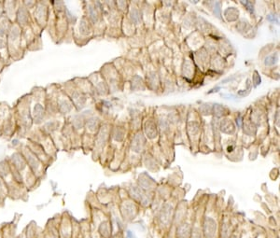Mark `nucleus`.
Wrapping results in <instances>:
<instances>
[{
  "instance_id": "39448f33",
  "label": "nucleus",
  "mask_w": 280,
  "mask_h": 238,
  "mask_svg": "<svg viewBox=\"0 0 280 238\" xmlns=\"http://www.w3.org/2000/svg\"><path fill=\"white\" fill-rule=\"evenodd\" d=\"M145 131L147 135L149 138H154L157 135V129H156V125L153 121H148L145 127Z\"/></svg>"
},
{
  "instance_id": "0eeeda50",
  "label": "nucleus",
  "mask_w": 280,
  "mask_h": 238,
  "mask_svg": "<svg viewBox=\"0 0 280 238\" xmlns=\"http://www.w3.org/2000/svg\"><path fill=\"white\" fill-rule=\"evenodd\" d=\"M277 62V54L275 53L274 55H271L269 57H267L265 59V65L266 66H272V65H275L276 63Z\"/></svg>"
},
{
  "instance_id": "f8f14e48",
  "label": "nucleus",
  "mask_w": 280,
  "mask_h": 238,
  "mask_svg": "<svg viewBox=\"0 0 280 238\" xmlns=\"http://www.w3.org/2000/svg\"><path fill=\"white\" fill-rule=\"evenodd\" d=\"M254 77H256V85H258L260 82H261V79H260V77H259V75H258V73H255V75H254Z\"/></svg>"
},
{
  "instance_id": "9d476101",
  "label": "nucleus",
  "mask_w": 280,
  "mask_h": 238,
  "mask_svg": "<svg viewBox=\"0 0 280 238\" xmlns=\"http://www.w3.org/2000/svg\"><path fill=\"white\" fill-rule=\"evenodd\" d=\"M191 238H202V234H201V231L199 229H194L193 232H192V235H191Z\"/></svg>"
},
{
  "instance_id": "f03ea898",
  "label": "nucleus",
  "mask_w": 280,
  "mask_h": 238,
  "mask_svg": "<svg viewBox=\"0 0 280 238\" xmlns=\"http://www.w3.org/2000/svg\"><path fill=\"white\" fill-rule=\"evenodd\" d=\"M144 145H145V139L143 135L137 134L134 138V141L132 144V150L135 151L136 152H140L143 150Z\"/></svg>"
},
{
  "instance_id": "f257e3e1",
  "label": "nucleus",
  "mask_w": 280,
  "mask_h": 238,
  "mask_svg": "<svg viewBox=\"0 0 280 238\" xmlns=\"http://www.w3.org/2000/svg\"><path fill=\"white\" fill-rule=\"evenodd\" d=\"M216 230H217L216 221L211 218H207V219L205 221V234H206V236L207 238H213L216 235Z\"/></svg>"
},
{
  "instance_id": "1a4fd4ad",
  "label": "nucleus",
  "mask_w": 280,
  "mask_h": 238,
  "mask_svg": "<svg viewBox=\"0 0 280 238\" xmlns=\"http://www.w3.org/2000/svg\"><path fill=\"white\" fill-rule=\"evenodd\" d=\"M90 17L93 21H96V18H97V14H96V11L94 9L93 7H90Z\"/></svg>"
},
{
  "instance_id": "7ed1b4c3",
  "label": "nucleus",
  "mask_w": 280,
  "mask_h": 238,
  "mask_svg": "<svg viewBox=\"0 0 280 238\" xmlns=\"http://www.w3.org/2000/svg\"><path fill=\"white\" fill-rule=\"evenodd\" d=\"M220 129L223 133H226V134H233L235 130V126L234 124V122L232 120H229V119H225L221 122V125H220Z\"/></svg>"
},
{
  "instance_id": "20e7f679",
  "label": "nucleus",
  "mask_w": 280,
  "mask_h": 238,
  "mask_svg": "<svg viewBox=\"0 0 280 238\" xmlns=\"http://www.w3.org/2000/svg\"><path fill=\"white\" fill-rule=\"evenodd\" d=\"M171 218V205L165 204L161 213V221L164 224H168Z\"/></svg>"
},
{
  "instance_id": "423d86ee",
  "label": "nucleus",
  "mask_w": 280,
  "mask_h": 238,
  "mask_svg": "<svg viewBox=\"0 0 280 238\" xmlns=\"http://www.w3.org/2000/svg\"><path fill=\"white\" fill-rule=\"evenodd\" d=\"M131 19L135 24H139L141 21V16H140V12L137 9V8H133L131 10Z\"/></svg>"
},
{
  "instance_id": "6e6552de",
  "label": "nucleus",
  "mask_w": 280,
  "mask_h": 238,
  "mask_svg": "<svg viewBox=\"0 0 280 238\" xmlns=\"http://www.w3.org/2000/svg\"><path fill=\"white\" fill-rule=\"evenodd\" d=\"M214 111L216 113V115L218 116H221L224 113V108L220 105H216L214 107Z\"/></svg>"
},
{
  "instance_id": "9b49d317",
  "label": "nucleus",
  "mask_w": 280,
  "mask_h": 238,
  "mask_svg": "<svg viewBox=\"0 0 280 238\" xmlns=\"http://www.w3.org/2000/svg\"><path fill=\"white\" fill-rule=\"evenodd\" d=\"M19 158H20V157L16 156V157L14 158V161H19ZM16 166H17V167H19V168H22V167H24V165H23V164H21V163H17V164H16Z\"/></svg>"
}]
</instances>
